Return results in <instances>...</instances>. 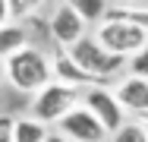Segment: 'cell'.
<instances>
[{"label": "cell", "instance_id": "6da1fadb", "mask_svg": "<svg viewBox=\"0 0 148 142\" xmlns=\"http://www.w3.org/2000/svg\"><path fill=\"white\" fill-rule=\"evenodd\" d=\"M3 76L6 82L13 85L16 92H25V95H38L41 88L54 82V63L41 54L38 48H22L19 54L6 57L3 60Z\"/></svg>", "mask_w": 148, "mask_h": 142}, {"label": "cell", "instance_id": "7a4b0ae2", "mask_svg": "<svg viewBox=\"0 0 148 142\" xmlns=\"http://www.w3.org/2000/svg\"><path fill=\"white\" fill-rule=\"evenodd\" d=\"M66 54L73 57L85 73H91L95 79H107V76H114V73H120L123 66H129V60L120 54H110L98 38H91V35H85L79 44H73Z\"/></svg>", "mask_w": 148, "mask_h": 142}, {"label": "cell", "instance_id": "3957f363", "mask_svg": "<svg viewBox=\"0 0 148 142\" xmlns=\"http://www.w3.org/2000/svg\"><path fill=\"white\" fill-rule=\"evenodd\" d=\"M82 101V92L79 88H69V85L51 82L47 88H41L35 95V104H32V117L41 120V123H60L73 108H79Z\"/></svg>", "mask_w": 148, "mask_h": 142}, {"label": "cell", "instance_id": "277c9868", "mask_svg": "<svg viewBox=\"0 0 148 142\" xmlns=\"http://www.w3.org/2000/svg\"><path fill=\"white\" fill-rule=\"evenodd\" d=\"M110 54L120 57H136L142 48H148V28L139 26H126V22H101L98 26V35H95Z\"/></svg>", "mask_w": 148, "mask_h": 142}, {"label": "cell", "instance_id": "5b68a950", "mask_svg": "<svg viewBox=\"0 0 148 142\" xmlns=\"http://www.w3.org/2000/svg\"><path fill=\"white\" fill-rule=\"evenodd\" d=\"M82 104L104 123L107 133H117V130L126 126V111H123V104L117 101V95H114L110 88H104V85L85 88V92H82Z\"/></svg>", "mask_w": 148, "mask_h": 142}, {"label": "cell", "instance_id": "8992f818", "mask_svg": "<svg viewBox=\"0 0 148 142\" xmlns=\"http://www.w3.org/2000/svg\"><path fill=\"white\" fill-rule=\"evenodd\" d=\"M60 133H63L69 142H104V139H107L104 123H101L85 104L73 108V111L60 120Z\"/></svg>", "mask_w": 148, "mask_h": 142}, {"label": "cell", "instance_id": "52a82bcc", "mask_svg": "<svg viewBox=\"0 0 148 142\" xmlns=\"http://www.w3.org/2000/svg\"><path fill=\"white\" fill-rule=\"evenodd\" d=\"M85 26H88V22H85L69 3H60L57 10H54V16H51V22H47L51 38L57 41L60 48H66V51L85 38Z\"/></svg>", "mask_w": 148, "mask_h": 142}, {"label": "cell", "instance_id": "ba28073f", "mask_svg": "<svg viewBox=\"0 0 148 142\" xmlns=\"http://www.w3.org/2000/svg\"><path fill=\"white\" fill-rule=\"evenodd\" d=\"M54 82L85 92V88H95V85H104V79H95L91 73H85L69 54H60L57 60H54Z\"/></svg>", "mask_w": 148, "mask_h": 142}, {"label": "cell", "instance_id": "9c48e42d", "mask_svg": "<svg viewBox=\"0 0 148 142\" xmlns=\"http://www.w3.org/2000/svg\"><path fill=\"white\" fill-rule=\"evenodd\" d=\"M117 101L123 104V111H132V114H142L148 117V79L142 76H129L117 85Z\"/></svg>", "mask_w": 148, "mask_h": 142}, {"label": "cell", "instance_id": "30bf717a", "mask_svg": "<svg viewBox=\"0 0 148 142\" xmlns=\"http://www.w3.org/2000/svg\"><path fill=\"white\" fill-rule=\"evenodd\" d=\"M22 48H29V32L19 26V22H10V26L0 28V60L19 54Z\"/></svg>", "mask_w": 148, "mask_h": 142}, {"label": "cell", "instance_id": "8fae6325", "mask_svg": "<svg viewBox=\"0 0 148 142\" xmlns=\"http://www.w3.org/2000/svg\"><path fill=\"white\" fill-rule=\"evenodd\" d=\"M47 136H51L47 123L35 117H16V142H47Z\"/></svg>", "mask_w": 148, "mask_h": 142}, {"label": "cell", "instance_id": "7c38bea8", "mask_svg": "<svg viewBox=\"0 0 148 142\" xmlns=\"http://www.w3.org/2000/svg\"><path fill=\"white\" fill-rule=\"evenodd\" d=\"M104 22H126V26L148 28V10H142V6H110Z\"/></svg>", "mask_w": 148, "mask_h": 142}, {"label": "cell", "instance_id": "4fadbf2b", "mask_svg": "<svg viewBox=\"0 0 148 142\" xmlns=\"http://www.w3.org/2000/svg\"><path fill=\"white\" fill-rule=\"evenodd\" d=\"M63 3H69L85 22H104V16H107V10H110L107 0H63Z\"/></svg>", "mask_w": 148, "mask_h": 142}, {"label": "cell", "instance_id": "5bb4252c", "mask_svg": "<svg viewBox=\"0 0 148 142\" xmlns=\"http://www.w3.org/2000/svg\"><path fill=\"white\" fill-rule=\"evenodd\" d=\"M110 142H148V126L139 123V120H132V123H126L123 130H117Z\"/></svg>", "mask_w": 148, "mask_h": 142}, {"label": "cell", "instance_id": "9a60e30c", "mask_svg": "<svg viewBox=\"0 0 148 142\" xmlns=\"http://www.w3.org/2000/svg\"><path fill=\"white\" fill-rule=\"evenodd\" d=\"M41 3H44V0H10V16H13V22L35 16V13L41 10Z\"/></svg>", "mask_w": 148, "mask_h": 142}, {"label": "cell", "instance_id": "2e32d148", "mask_svg": "<svg viewBox=\"0 0 148 142\" xmlns=\"http://www.w3.org/2000/svg\"><path fill=\"white\" fill-rule=\"evenodd\" d=\"M129 73H132V76L148 79V48H142L136 57H129Z\"/></svg>", "mask_w": 148, "mask_h": 142}, {"label": "cell", "instance_id": "e0dca14e", "mask_svg": "<svg viewBox=\"0 0 148 142\" xmlns=\"http://www.w3.org/2000/svg\"><path fill=\"white\" fill-rule=\"evenodd\" d=\"M0 142H16V117L0 114Z\"/></svg>", "mask_w": 148, "mask_h": 142}, {"label": "cell", "instance_id": "ac0fdd59", "mask_svg": "<svg viewBox=\"0 0 148 142\" xmlns=\"http://www.w3.org/2000/svg\"><path fill=\"white\" fill-rule=\"evenodd\" d=\"M10 19H13L10 16V0H0V28L10 26Z\"/></svg>", "mask_w": 148, "mask_h": 142}, {"label": "cell", "instance_id": "d6986e66", "mask_svg": "<svg viewBox=\"0 0 148 142\" xmlns=\"http://www.w3.org/2000/svg\"><path fill=\"white\" fill-rule=\"evenodd\" d=\"M47 142H69V139H66L63 133H51V136H47Z\"/></svg>", "mask_w": 148, "mask_h": 142}, {"label": "cell", "instance_id": "ffe728a7", "mask_svg": "<svg viewBox=\"0 0 148 142\" xmlns=\"http://www.w3.org/2000/svg\"><path fill=\"white\" fill-rule=\"evenodd\" d=\"M145 126H148V117H145Z\"/></svg>", "mask_w": 148, "mask_h": 142}]
</instances>
